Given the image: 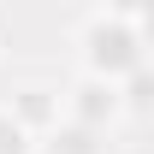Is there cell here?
<instances>
[{"instance_id": "obj_6", "label": "cell", "mask_w": 154, "mask_h": 154, "mask_svg": "<svg viewBox=\"0 0 154 154\" xmlns=\"http://www.w3.org/2000/svg\"><path fill=\"white\" fill-rule=\"evenodd\" d=\"M0 154H42V142L24 131V125L6 113V107H0Z\"/></svg>"}, {"instance_id": "obj_1", "label": "cell", "mask_w": 154, "mask_h": 154, "mask_svg": "<svg viewBox=\"0 0 154 154\" xmlns=\"http://www.w3.org/2000/svg\"><path fill=\"white\" fill-rule=\"evenodd\" d=\"M77 59H83V77H101V83H125L148 65V48L136 36L131 6H95L77 24Z\"/></svg>"}, {"instance_id": "obj_5", "label": "cell", "mask_w": 154, "mask_h": 154, "mask_svg": "<svg viewBox=\"0 0 154 154\" xmlns=\"http://www.w3.org/2000/svg\"><path fill=\"white\" fill-rule=\"evenodd\" d=\"M48 142H54V154H101V136L83 131V125H59Z\"/></svg>"}, {"instance_id": "obj_3", "label": "cell", "mask_w": 154, "mask_h": 154, "mask_svg": "<svg viewBox=\"0 0 154 154\" xmlns=\"http://www.w3.org/2000/svg\"><path fill=\"white\" fill-rule=\"evenodd\" d=\"M6 113L42 142V136H54L65 125V89H54V83H18L12 101H6Z\"/></svg>"}, {"instance_id": "obj_2", "label": "cell", "mask_w": 154, "mask_h": 154, "mask_svg": "<svg viewBox=\"0 0 154 154\" xmlns=\"http://www.w3.org/2000/svg\"><path fill=\"white\" fill-rule=\"evenodd\" d=\"M125 119V83H101V77H77L65 89V125H83V131L107 136Z\"/></svg>"}, {"instance_id": "obj_4", "label": "cell", "mask_w": 154, "mask_h": 154, "mask_svg": "<svg viewBox=\"0 0 154 154\" xmlns=\"http://www.w3.org/2000/svg\"><path fill=\"white\" fill-rule=\"evenodd\" d=\"M125 119H136V125L154 119V59H148L136 77H125Z\"/></svg>"}, {"instance_id": "obj_7", "label": "cell", "mask_w": 154, "mask_h": 154, "mask_svg": "<svg viewBox=\"0 0 154 154\" xmlns=\"http://www.w3.org/2000/svg\"><path fill=\"white\" fill-rule=\"evenodd\" d=\"M131 18H136V36H142V48H148V59H154V0L131 6Z\"/></svg>"}]
</instances>
